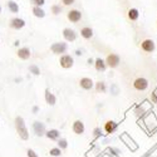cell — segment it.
Segmentation results:
<instances>
[{
	"label": "cell",
	"mask_w": 157,
	"mask_h": 157,
	"mask_svg": "<svg viewBox=\"0 0 157 157\" xmlns=\"http://www.w3.org/2000/svg\"><path fill=\"white\" fill-rule=\"evenodd\" d=\"M87 63H88L89 65H92V64H94V59H92V58H89V59L87 60Z\"/></svg>",
	"instance_id": "cell-34"
},
{
	"label": "cell",
	"mask_w": 157,
	"mask_h": 157,
	"mask_svg": "<svg viewBox=\"0 0 157 157\" xmlns=\"http://www.w3.org/2000/svg\"><path fill=\"white\" fill-rule=\"evenodd\" d=\"M93 35H94V33H93V29L90 27H83L81 29V36L83 39H87V40H88V39L93 38Z\"/></svg>",
	"instance_id": "cell-19"
},
{
	"label": "cell",
	"mask_w": 157,
	"mask_h": 157,
	"mask_svg": "<svg viewBox=\"0 0 157 157\" xmlns=\"http://www.w3.org/2000/svg\"><path fill=\"white\" fill-rule=\"evenodd\" d=\"M127 17H128V19H129L131 21L138 20V18H140V10H138L137 8H131V9H128Z\"/></svg>",
	"instance_id": "cell-18"
},
{
	"label": "cell",
	"mask_w": 157,
	"mask_h": 157,
	"mask_svg": "<svg viewBox=\"0 0 157 157\" xmlns=\"http://www.w3.org/2000/svg\"><path fill=\"white\" fill-rule=\"evenodd\" d=\"M133 113H135V116L136 117H143L145 116V113H146V109H145V107L142 106V104H138V106H136V108H135V111H133Z\"/></svg>",
	"instance_id": "cell-23"
},
{
	"label": "cell",
	"mask_w": 157,
	"mask_h": 157,
	"mask_svg": "<svg viewBox=\"0 0 157 157\" xmlns=\"http://www.w3.org/2000/svg\"><path fill=\"white\" fill-rule=\"evenodd\" d=\"M27 156H28V157H39L38 153H36L34 150H32V148H28V150H27Z\"/></svg>",
	"instance_id": "cell-30"
},
{
	"label": "cell",
	"mask_w": 157,
	"mask_h": 157,
	"mask_svg": "<svg viewBox=\"0 0 157 157\" xmlns=\"http://www.w3.org/2000/svg\"><path fill=\"white\" fill-rule=\"evenodd\" d=\"M6 5H8V9L11 14H18L19 13V5H18V3L14 2V0H9Z\"/></svg>",
	"instance_id": "cell-21"
},
{
	"label": "cell",
	"mask_w": 157,
	"mask_h": 157,
	"mask_svg": "<svg viewBox=\"0 0 157 157\" xmlns=\"http://www.w3.org/2000/svg\"><path fill=\"white\" fill-rule=\"evenodd\" d=\"M62 35L64 38V40L65 42H69V43L75 42L77 40V36H78L77 33H75V30L74 29H71V28H64L63 32H62Z\"/></svg>",
	"instance_id": "cell-8"
},
{
	"label": "cell",
	"mask_w": 157,
	"mask_h": 157,
	"mask_svg": "<svg viewBox=\"0 0 157 157\" xmlns=\"http://www.w3.org/2000/svg\"><path fill=\"white\" fill-rule=\"evenodd\" d=\"M29 72L33 75H39V74H40V69H39V67H38V65H35V64L29 65Z\"/></svg>",
	"instance_id": "cell-26"
},
{
	"label": "cell",
	"mask_w": 157,
	"mask_h": 157,
	"mask_svg": "<svg viewBox=\"0 0 157 157\" xmlns=\"http://www.w3.org/2000/svg\"><path fill=\"white\" fill-rule=\"evenodd\" d=\"M2 11H3V6L0 5V14H2Z\"/></svg>",
	"instance_id": "cell-37"
},
{
	"label": "cell",
	"mask_w": 157,
	"mask_h": 157,
	"mask_svg": "<svg viewBox=\"0 0 157 157\" xmlns=\"http://www.w3.org/2000/svg\"><path fill=\"white\" fill-rule=\"evenodd\" d=\"M45 137L50 141H58L60 138V131L57 129V128H52V129H48L45 132Z\"/></svg>",
	"instance_id": "cell-15"
},
{
	"label": "cell",
	"mask_w": 157,
	"mask_h": 157,
	"mask_svg": "<svg viewBox=\"0 0 157 157\" xmlns=\"http://www.w3.org/2000/svg\"><path fill=\"white\" fill-rule=\"evenodd\" d=\"M44 98H45V102H47V104H48V106H50V107L56 106V103H57V97H56L53 93H52L49 89H45Z\"/></svg>",
	"instance_id": "cell-16"
},
{
	"label": "cell",
	"mask_w": 157,
	"mask_h": 157,
	"mask_svg": "<svg viewBox=\"0 0 157 157\" xmlns=\"http://www.w3.org/2000/svg\"><path fill=\"white\" fill-rule=\"evenodd\" d=\"M32 13L35 18H39V19H43L45 17V11L43 8H39V6H33L32 9Z\"/></svg>",
	"instance_id": "cell-20"
},
{
	"label": "cell",
	"mask_w": 157,
	"mask_h": 157,
	"mask_svg": "<svg viewBox=\"0 0 157 157\" xmlns=\"http://www.w3.org/2000/svg\"><path fill=\"white\" fill-rule=\"evenodd\" d=\"M93 136H94V138H101L102 137V129L99 127H96L93 129Z\"/></svg>",
	"instance_id": "cell-29"
},
{
	"label": "cell",
	"mask_w": 157,
	"mask_h": 157,
	"mask_svg": "<svg viewBox=\"0 0 157 157\" xmlns=\"http://www.w3.org/2000/svg\"><path fill=\"white\" fill-rule=\"evenodd\" d=\"M151 102L152 103H157V92H153L151 94Z\"/></svg>",
	"instance_id": "cell-32"
},
{
	"label": "cell",
	"mask_w": 157,
	"mask_h": 157,
	"mask_svg": "<svg viewBox=\"0 0 157 157\" xmlns=\"http://www.w3.org/2000/svg\"><path fill=\"white\" fill-rule=\"evenodd\" d=\"M141 49L145 52V53H152V52H155V49H156V44L150 38L143 39L141 42Z\"/></svg>",
	"instance_id": "cell-7"
},
{
	"label": "cell",
	"mask_w": 157,
	"mask_h": 157,
	"mask_svg": "<svg viewBox=\"0 0 157 157\" xmlns=\"http://www.w3.org/2000/svg\"><path fill=\"white\" fill-rule=\"evenodd\" d=\"M17 56H18V58L21 59V60H28V59L32 57V52H30V49H29L28 47H21V48L18 49Z\"/></svg>",
	"instance_id": "cell-14"
},
{
	"label": "cell",
	"mask_w": 157,
	"mask_h": 157,
	"mask_svg": "<svg viewBox=\"0 0 157 157\" xmlns=\"http://www.w3.org/2000/svg\"><path fill=\"white\" fill-rule=\"evenodd\" d=\"M72 131H73V133H74V135L81 136V135L84 133L86 126H84V123H83L81 120H77V121H74L73 124H72Z\"/></svg>",
	"instance_id": "cell-11"
},
{
	"label": "cell",
	"mask_w": 157,
	"mask_h": 157,
	"mask_svg": "<svg viewBox=\"0 0 157 157\" xmlns=\"http://www.w3.org/2000/svg\"><path fill=\"white\" fill-rule=\"evenodd\" d=\"M59 64L63 69H71L74 65V58L71 54H63L59 57Z\"/></svg>",
	"instance_id": "cell-5"
},
{
	"label": "cell",
	"mask_w": 157,
	"mask_h": 157,
	"mask_svg": "<svg viewBox=\"0 0 157 157\" xmlns=\"http://www.w3.org/2000/svg\"><path fill=\"white\" fill-rule=\"evenodd\" d=\"M50 50L53 54H57V56H63L67 53L68 50V44L64 43V42H57V43H53L50 45Z\"/></svg>",
	"instance_id": "cell-2"
},
{
	"label": "cell",
	"mask_w": 157,
	"mask_h": 157,
	"mask_svg": "<svg viewBox=\"0 0 157 157\" xmlns=\"http://www.w3.org/2000/svg\"><path fill=\"white\" fill-rule=\"evenodd\" d=\"M57 142H58V143H57V145H58L57 147H59L62 151H63V150H65V148H68V141L65 140V138H62V137H60Z\"/></svg>",
	"instance_id": "cell-24"
},
{
	"label": "cell",
	"mask_w": 157,
	"mask_h": 157,
	"mask_svg": "<svg viewBox=\"0 0 157 157\" xmlns=\"http://www.w3.org/2000/svg\"><path fill=\"white\" fill-rule=\"evenodd\" d=\"M94 88H96V90L98 93H106L107 92V84L104 83L103 81L101 82H97V83H94Z\"/></svg>",
	"instance_id": "cell-22"
},
{
	"label": "cell",
	"mask_w": 157,
	"mask_h": 157,
	"mask_svg": "<svg viewBox=\"0 0 157 157\" xmlns=\"http://www.w3.org/2000/svg\"><path fill=\"white\" fill-rule=\"evenodd\" d=\"M49 155H50L52 157H60L62 150H60L59 147H53V148L49 150Z\"/></svg>",
	"instance_id": "cell-25"
},
{
	"label": "cell",
	"mask_w": 157,
	"mask_h": 157,
	"mask_svg": "<svg viewBox=\"0 0 157 157\" xmlns=\"http://www.w3.org/2000/svg\"><path fill=\"white\" fill-rule=\"evenodd\" d=\"M104 62H106V64H107L108 68L114 69V68H117V67L120 65V63H121V57H120L118 54H116V53H109V54L106 57V59H104Z\"/></svg>",
	"instance_id": "cell-3"
},
{
	"label": "cell",
	"mask_w": 157,
	"mask_h": 157,
	"mask_svg": "<svg viewBox=\"0 0 157 157\" xmlns=\"http://www.w3.org/2000/svg\"><path fill=\"white\" fill-rule=\"evenodd\" d=\"M94 68H96V71L97 72H104L107 69V64H106V62H104V59H102V58H97V59H94Z\"/></svg>",
	"instance_id": "cell-17"
},
{
	"label": "cell",
	"mask_w": 157,
	"mask_h": 157,
	"mask_svg": "<svg viewBox=\"0 0 157 157\" xmlns=\"http://www.w3.org/2000/svg\"><path fill=\"white\" fill-rule=\"evenodd\" d=\"M132 86H133V88H135L136 90H138V92H143V90H146V89L148 88L150 83H148L147 78H145V77H138V78H136V79L133 81Z\"/></svg>",
	"instance_id": "cell-4"
},
{
	"label": "cell",
	"mask_w": 157,
	"mask_h": 157,
	"mask_svg": "<svg viewBox=\"0 0 157 157\" xmlns=\"http://www.w3.org/2000/svg\"><path fill=\"white\" fill-rule=\"evenodd\" d=\"M25 24L27 23H25V20L21 19V18H13L9 21V27L11 29H14V30H20L25 27Z\"/></svg>",
	"instance_id": "cell-10"
},
{
	"label": "cell",
	"mask_w": 157,
	"mask_h": 157,
	"mask_svg": "<svg viewBox=\"0 0 157 157\" xmlns=\"http://www.w3.org/2000/svg\"><path fill=\"white\" fill-rule=\"evenodd\" d=\"M33 132L36 137H42V136H45V132H47V128H45V124L40 121H34L33 122Z\"/></svg>",
	"instance_id": "cell-6"
},
{
	"label": "cell",
	"mask_w": 157,
	"mask_h": 157,
	"mask_svg": "<svg viewBox=\"0 0 157 157\" xmlns=\"http://www.w3.org/2000/svg\"><path fill=\"white\" fill-rule=\"evenodd\" d=\"M117 128H118V123L114 122V121H112V120L106 121V122H104V126H103L104 132H106L107 135H112V133H114L116 131H117Z\"/></svg>",
	"instance_id": "cell-12"
},
{
	"label": "cell",
	"mask_w": 157,
	"mask_h": 157,
	"mask_svg": "<svg viewBox=\"0 0 157 157\" xmlns=\"http://www.w3.org/2000/svg\"><path fill=\"white\" fill-rule=\"evenodd\" d=\"M79 87L84 90H90L94 87V82L92 81V78L89 77H83L79 79Z\"/></svg>",
	"instance_id": "cell-13"
},
{
	"label": "cell",
	"mask_w": 157,
	"mask_h": 157,
	"mask_svg": "<svg viewBox=\"0 0 157 157\" xmlns=\"http://www.w3.org/2000/svg\"><path fill=\"white\" fill-rule=\"evenodd\" d=\"M50 11H52V14L53 15H59L60 13H62V6L60 5H52V8H50Z\"/></svg>",
	"instance_id": "cell-27"
},
{
	"label": "cell",
	"mask_w": 157,
	"mask_h": 157,
	"mask_svg": "<svg viewBox=\"0 0 157 157\" xmlns=\"http://www.w3.org/2000/svg\"><path fill=\"white\" fill-rule=\"evenodd\" d=\"M67 19L71 21V23H78V21H81L82 19V13L81 10H78V9H71L68 13H67Z\"/></svg>",
	"instance_id": "cell-9"
},
{
	"label": "cell",
	"mask_w": 157,
	"mask_h": 157,
	"mask_svg": "<svg viewBox=\"0 0 157 157\" xmlns=\"http://www.w3.org/2000/svg\"><path fill=\"white\" fill-rule=\"evenodd\" d=\"M38 111H39V107H38V106H34V107H33V113H35V114H36V113H38Z\"/></svg>",
	"instance_id": "cell-35"
},
{
	"label": "cell",
	"mask_w": 157,
	"mask_h": 157,
	"mask_svg": "<svg viewBox=\"0 0 157 157\" xmlns=\"http://www.w3.org/2000/svg\"><path fill=\"white\" fill-rule=\"evenodd\" d=\"M30 4L33 6H39V8H42L44 4H45V0H30Z\"/></svg>",
	"instance_id": "cell-28"
},
{
	"label": "cell",
	"mask_w": 157,
	"mask_h": 157,
	"mask_svg": "<svg viewBox=\"0 0 157 157\" xmlns=\"http://www.w3.org/2000/svg\"><path fill=\"white\" fill-rule=\"evenodd\" d=\"M14 124H15L17 133H18V136L20 137V140L28 141V140H29V129H28L27 123H25V121H24V118H23L21 116H17V117H15Z\"/></svg>",
	"instance_id": "cell-1"
},
{
	"label": "cell",
	"mask_w": 157,
	"mask_h": 157,
	"mask_svg": "<svg viewBox=\"0 0 157 157\" xmlns=\"http://www.w3.org/2000/svg\"><path fill=\"white\" fill-rule=\"evenodd\" d=\"M82 54H83V53H82V50H81V49H77V50H75V56H78V57H81Z\"/></svg>",
	"instance_id": "cell-33"
},
{
	"label": "cell",
	"mask_w": 157,
	"mask_h": 157,
	"mask_svg": "<svg viewBox=\"0 0 157 157\" xmlns=\"http://www.w3.org/2000/svg\"><path fill=\"white\" fill-rule=\"evenodd\" d=\"M60 2H62V4L64 6H71V5H73L75 3V0H60Z\"/></svg>",
	"instance_id": "cell-31"
},
{
	"label": "cell",
	"mask_w": 157,
	"mask_h": 157,
	"mask_svg": "<svg viewBox=\"0 0 157 157\" xmlns=\"http://www.w3.org/2000/svg\"><path fill=\"white\" fill-rule=\"evenodd\" d=\"M19 43H20L19 40H15V43H14V45H15V47H19Z\"/></svg>",
	"instance_id": "cell-36"
}]
</instances>
